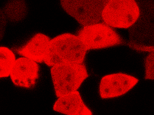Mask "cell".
I'll return each instance as SVG.
<instances>
[{
	"instance_id": "obj_2",
	"label": "cell",
	"mask_w": 154,
	"mask_h": 115,
	"mask_svg": "<svg viewBox=\"0 0 154 115\" xmlns=\"http://www.w3.org/2000/svg\"><path fill=\"white\" fill-rule=\"evenodd\" d=\"M50 72L58 98L78 91L88 76L83 63L60 64L52 67Z\"/></svg>"
},
{
	"instance_id": "obj_11",
	"label": "cell",
	"mask_w": 154,
	"mask_h": 115,
	"mask_svg": "<svg viewBox=\"0 0 154 115\" xmlns=\"http://www.w3.org/2000/svg\"><path fill=\"white\" fill-rule=\"evenodd\" d=\"M16 60L14 54L10 49L5 47H0V77L10 76Z\"/></svg>"
},
{
	"instance_id": "obj_4",
	"label": "cell",
	"mask_w": 154,
	"mask_h": 115,
	"mask_svg": "<svg viewBox=\"0 0 154 115\" xmlns=\"http://www.w3.org/2000/svg\"><path fill=\"white\" fill-rule=\"evenodd\" d=\"M78 36L88 50L103 49L125 43L113 28L104 23L83 27Z\"/></svg>"
},
{
	"instance_id": "obj_1",
	"label": "cell",
	"mask_w": 154,
	"mask_h": 115,
	"mask_svg": "<svg viewBox=\"0 0 154 115\" xmlns=\"http://www.w3.org/2000/svg\"><path fill=\"white\" fill-rule=\"evenodd\" d=\"M88 50L78 35L63 34L51 40L44 62L51 67L62 63H83Z\"/></svg>"
},
{
	"instance_id": "obj_3",
	"label": "cell",
	"mask_w": 154,
	"mask_h": 115,
	"mask_svg": "<svg viewBox=\"0 0 154 115\" xmlns=\"http://www.w3.org/2000/svg\"><path fill=\"white\" fill-rule=\"evenodd\" d=\"M138 4L134 0L108 1L102 12V20L113 28L129 29L140 16Z\"/></svg>"
},
{
	"instance_id": "obj_10",
	"label": "cell",
	"mask_w": 154,
	"mask_h": 115,
	"mask_svg": "<svg viewBox=\"0 0 154 115\" xmlns=\"http://www.w3.org/2000/svg\"><path fill=\"white\" fill-rule=\"evenodd\" d=\"M3 11L7 19L13 22H17L26 16L27 7L24 1H11L6 4Z\"/></svg>"
},
{
	"instance_id": "obj_6",
	"label": "cell",
	"mask_w": 154,
	"mask_h": 115,
	"mask_svg": "<svg viewBox=\"0 0 154 115\" xmlns=\"http://www.w3.org/2000/svg\"><path fill=\"white\" fill-rule=\"evenodd\" d=\"M139 81L134 76L122 73L106 75L100 82V96L104 99L121 96L131 90Z\"/></svg>"
},
{
	"instance_id": "obj_8",
	"label": "cell",
	"mask_w": 154,
	"mask_h": 115,
	"mask_svg": "<svg viewBox=\"0 0 154 115\" xmlns=\"http://www.w3.org/2000/svg\"><path fill=\"white\" fill-rule=\"evenodd\" d=\"M53 106L56 111L68 115H91L78 91L58 98Z\"/></svg>"
},
{
	"instance_id": "obj_5",
	"label": "cell",
	"mask_w": 154,
	"mask_h": 115,
	"mask_svg": "<svg viewBox=\"0 0 154 115\" xmlns=\"http://www.w3.org/2000/svg\"><path fill=\"white\" fill-rule=\"evenodd\" d=\"M108 1L62 0L63 9L83 27L100 23L102 12Z\"/></svg>"
},
{
	"instance_id": "obj_9",
	"label": "cell",
	"mask_w": 154,
	"mask_h": 115,
	"mask_svg": "<svg viewBox=\"0 0 154 115\" xmlns=\"http://www.w3.org/2000/svg\"><path fill=\"white\" fill-rule=\"evenodd\" d=\"M50 41L46 35L38 33L17 51L23 57L28 58L37 63H41L44 62L48 53Z\"/></svg>"
},
{
	"instance_id": "obj_7",
	"label": "cell",
	"mask_w": 154,
	"mask_h": 115,
	"mask_svg": "<svg viewBox=\"0 0 154 115\" xmlns=\"http://www.w3.org/2000/svg\"><path fill=\"white\" fill-rule=\"evenodd\" d=\"M39 67L37 63L23 57L16 59L10 76L14 84L29 88L35 85L38 76Z\"/></svg>"
},
{
	"instance_id": "obj_12",
	"label": "cell",
	"mask_w": 154,
	"mask_h": 115,
	"mask_svg": "<svg viewBox=\"0 0 154 115\" xmlns=\"http://www.w3.org/2000/svg\"><path fill=\"white\" fill-rule=\"evenodd\" d=\"M145 79L154 80V52L150 53L146 57L145 62Z\"/></svg>"
},
{
	"instance_id": "obj_13",
	"label": "cell",
	"mask_w": 154,
	"mask_h": 115,
	"mask_svg": "<svg viewBox=\"0 0 154 115\" xmlns=\"http://www.w3.org/2000/svg\"><path fill=\"white\" fill-rule=\"evenodd\" d=\"M7 18L3 11H1V40L4 36L7 24Z\"/></svg>"
}]
</instances>
